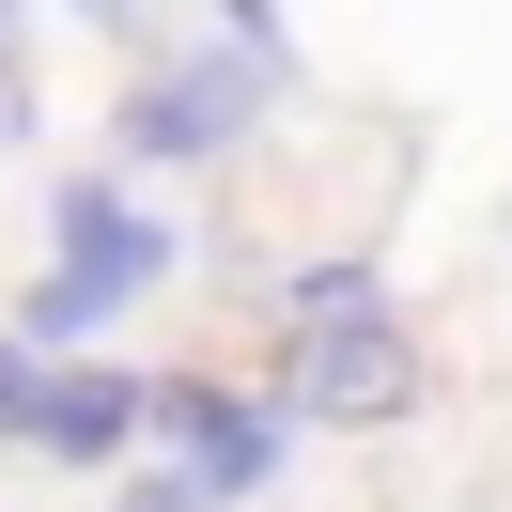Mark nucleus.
Segmentation results:
<instances>
[{
    "label": "nucleus",
    "instance_id": "5",
    "mask_svg": "<svg viewBox=\"0 0 512 512\" xmlns=\"http://www.w3.org/2000/svg\"><path fill=\"white\" fill-rule=\"evenodd\" d=\"M140 419H156L140 373H47V388H32V450H63V466H109Z\"/></svg>",
    "mask_w": 512,
    "mask_h": 512
},
{
    "label": "nucleus",
    "instance_id": "1",
    "mask_svg": "<svg viewBox=\"0 0 512 512\" xmlns=\"http://www.w3.org/2000/svg\"><path fill=\"white\" fill-rule=\"evenodd\" d=\"M156 280H171V233L140 218L125 187L78 171V187H63V264L32 280V326H16V342H78V326H109L125 295H156Z\"/></svg>",
    "mask_w": 512,
    "mask_h": 512
},
{
    "label": "nucleus",
    "instance_id": "2",
    "mask_svg": "<svg viewBox=\"0 0 512 512\" xmlns=\"http://www.w3.org/2000/svg\"><path fill=\"white\" fill-rule=\"evenodd\" d=\"M264 109H280V47H233L218 32V47H187L171 78L125 94V140H140V156H233Z\"/></svg>",
    "mask_w": 512,
    "mask_h": 512
},
{
    "label": "nucleus",
    "instance_id": "11",
    "mask_svg": "<svg viewBox=\"0 0 512 512\" xmlns=\"http://www.w3.org/2000/svg\"><path fill=\"white\" fill-rule=\"evenodd\" d=\"M78 16H94V32H125V16H140V0H78Z\"/></svg>",
    "mask_w": 512,
    "mask_h": 512
},
{
    "label": "nucleus",
    "instance_id": "8",
    "mask_svg": "<svg viewBox=\"0 0 512 512\" xmlns=\"http://www.w3.org/2000/svg\"><path fill=\"white\" fill-rule=\"evenodd\" d=\"M233 16V47H280V0H218Z\"/></svg>",
    "mask_w": 512,
    "mask_h": 512
},
{
    "label": "nucleus",
    "instance_id": "6",
    "mask_svg": "<svg viewBox=\"0 0 512 512\" xmlns=\"http://www.w3.org/2000/svg\"><path fill=\"white\" fill-rule=\"evenodd\" d=\"M280 311H295V342H326V326H373V311H388V280H373V264H311Z\"/></svg>",
    "mask_w": 512,
    "mask_h": 512
},
{
    "label": "nucleus",
    "instance_id": "12",
    "mask_svg": "<svg viewBox=\"0 0 512 512\" xmlns=\"http://www.w3.org/2000/svg\"><path fill=\"white\" fill-rule=\"evenodd\" d=\"M0 47H16V0H0Z\"/></svg>",
    "mask_w": 512,
    "mask_h": 512
},
{
    "label": "nucleus",
    "instance_id": "4",
    "mask_svg": "<svg viewBox=\"0 0 512 512\" xmlns=\"http://www.w3.org/2000/svg\"><path fill=\"white\" fill-rule=\"evenodd\" d=\"M156 419L187 435V481H202V497H249V481L280 466V419L233 404V388H156Z\"/></svg>",
    "mask_w": 512,
    "mask_h": 512
},
{
    "label": "nucleus",
    "instance_id": "7",
    "mask_svg": "<svg viewBox=\"0 0 512 512\" xmlns=\"http://www.w3.org/2000/svg\"><path fill=\"white\" fill-rule=\"evenodd\" d=\"M32 388H47V373H32V342H0V435H32Z\"/></svg>",
    "mask_w": 512,
    "mask_h": 512
},
{
    "label": "nucleus",
    "instance_id": "3",
    "mask_svg": "<svg viewBox=\"0 0 512 512\" xmlns=\"http://www.w3.org/2000/svg\"><path fill=\"white\" fill-rule=\"evenodd\" d=\"M419 404V357H404V326H326V342H295V419H404Z\"/></svg>",
    "mask_w": 512,
    "mask_h": 512
},
{
    "label": "nucleus",
    "instance_id": "9",
    "mask_svg": "<svg viewBox=\"0 0 512 512\" xmlns=\"http://www.w3.org/2000/svg\"><path fill=\"white\" fill-rule=\"evenodd\" d=\"M16 125H32V78H16V47H0V140H16Z\"/></svg>",
    "mask_w": 512,
    "mask_h": 512
},
{
    "label": "nucleus",
    "instance_id": "10",
    "mask_svg": "<svg viewBox=\"0 0 512 512\" xmlns=\"http://www.w3.org/2000/svg\"><path fill=\"white\" fill-rule=\"evenodd\" d=\"M140 512H202V481H156V497H140Z\"/></svg>",
    "mask_w": 512,
    "mask_h": 512
}]
</instances>
